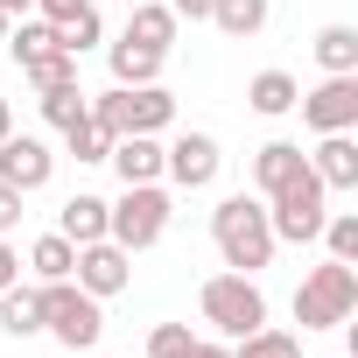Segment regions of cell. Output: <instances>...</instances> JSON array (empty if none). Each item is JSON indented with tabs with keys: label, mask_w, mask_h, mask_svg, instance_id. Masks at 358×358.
Wrapping results in <instances>:
<instances>
[{
	"label": "cell",
	"mask_w": 358,
	"mask_h": 358,
	"mask_svg": "<svg viewBox=\"0 0 358 358\" xmlns=\"http://www.w3.org/2000/svg\"><path fill=\"white\" fill-rule=\"evenodd\" d=\"M211 239H218V253H225L232 274H260V267L274 260V246H281L274 225H267V204L246 197V190L218 197V211H211Z\"/></svg>",
	"instance_id": "1"
},
{
	"label": "cell",
	"mask_w": 358,
	"mask_h": 358,
	"mask_svg": "<svg viewBox=\"0 0 358 358\" xmlns=\"http://www.w3.org/2000/svg\"><path fill=\"white\" fill-rule=\"evenodd\" d=\"M85 113H92V127H106L120 141V134H162L176 120V99L162 85H113V92L85 99Z\"/></svg>",
	"instance_id": "2"
},
{
	"label": "cell",
	"mask_w": 358,
	"mask_h": 358,
	"mask_svg": "<svg viewBox=\"0 0 358 358\" xmlns=\"http://www.w3.org/2000/svg\"><path fill=\"white\" fill-rule=\"evenodd\" d=\"M169 218H176V204H169L162 183H127L120 204H106V239L127 246V253H148V246L169 232Z\"/></svg>",
	"instance_id": "3"
},
{
	"label": "cell",
	"mask_w": 358,
	"mask_h": 358,
	"mask_svg": "<svg viewBox=\"0 0 358 358\" xmlns=\"http://www.w3.org/2000/svg\"><path fill=\"white\" fill-rule=\"evenodd\" d=\"M351 309H358V267L323 260V267L302 274V288H295V323L302 330H337V323H351Z\"/></svg>",
	"instance_id": "4"
},
{
	"label": "cell",
	"mask_w": 358,
	"mask_h": 358,
	"mask_svg": "<svg viewBox=\"0 0 358 358\" xmlns=\"http://www.w3.org/2000/svg\"><path fill=\"white\" fill-rule=\"evenodd\" d=\"M197 309H204V323H211L225 344L267 323V295H260V281H253V274H211V281H204V295H197Z\"/></svg>",
	"instance_id": "5"
},
{
	"label": "cell",
	"mask_w": 358,
	"mask_h": 358,
	"mask_svg": "<svg viewBox=\"0 0 358 358\" xmlns=\"http://www.w3.org/2000/svg\"><path fill=\"white\" fill-rule=\"evenodd\" d=\"M43 330L64 344V351H92L106 337V309L99 295H85L78 281H43Z\"/></svg>",
	"instance_id": "6"
},
{
	"label": "cell",
	"mask_w": 358,
	"mask_h": 358,
	"mask_svg": "<svg viewBox=\"0 0 358 358\" xmlns=\"http://www.w3.org/2000/svg\"><path fill=\"white\" fill-rule=\"evenodd\" d=\"M330 190L316 183V169H302L295 183H281L274 197H267V225H274V239H295V246H309L316 232H323V218H330V204H323Z\"/></svg>",
	"instance_id": "7"
},
{
	"label": "cell",
	"mask_w": 358,
	"mask_h": 358,
	"mask_svg": "<svg viewBox=\"0 0 358 358\" xmlns=\"http://www.w3.org/2000/svg\"><path fill=\"white\" fill-rule=\"evenodd\" d=\"M218 169H225V155H218L211 134H176V141L162 148V176H169L176 190H211Z\"/></svg>",
	"instance_id": "8"
},
{
	"label": "cell",
	"mask_w": 358,
	"mask_h": 358,
	"mask_svg": "<svg viewBox=\"0 0 358 358\" xmlns=\"http://www.w3.org/2000/svg\"><path fill=\"white\" fill-rule=\"evenodd\" d=\"M295 106H302V127H309V134H351V127H358V71H351V78H323V85L302 92Z\"/></svg>",
	"instance_id": "9"
},
{
	"label": "cell",
	"mask_w": 358,
	"mask_h": 358,
	"mask_svg": "<svg viewBox=\"0 0 358 358\" xmlns=\"http://www.w3.org/2000/svg\"><path fill=\"white\" fill-rule=\"evenodd\" d=\"M71 281L85 288V295H120L127 281H134V253L127 246H113V239H92V246H78V267H71Z\"/></svg>",
	"instance_id": "10"
},
{
	"label": "cell",
	"mask_w": 358,
	"mask_h": 358,
	"mask_svg": "<svg viewBox=\"0 0 358 358\" xmlns=\"http://www.w3.org/2000/svg\"><path fill=\"white\" fill-rule=\"evenodd\" d=\"M50 176H57V155L36 134H8L0 141V183H15L22 197H36V190H50Z\"/></svg>",
	"instance_id": "11"
},
{
	"label": "cell",
	"mask_w": 358,
	"mask_h": 358,
	"mask_svg": "<svg viewBox=\"0 0 358 358\" xmlns=\"http://www.w3.org/2000/svg\"><path fill=\"white\" fill-rule=\"evenodd\" d=\"M309 169H316L323 190H358V141H351V134H316Z\"/></svg>",
	"instance_id": "12"
},
{
	"label": "cell",
	"mask_w": 358,
	"mask_h": 358,
	"mask_svg": "<svg viewBox=\"0 0 358 358\" xmlns=\"http://www.w3.org/2000/svg\"><path fill=\"white\" fill-rule=\"evenodd\" d=\"M106 162L120 169V183H162V141L155 134H120Z\"/></svg>",
	"instance_id": "13"
},
{
	"label": "cell",
	"mask_w": 358,
	"mask_h": 358,
	"mask_svg": "<svg viewBox=\"0 0 358 358\" xmlns=\"http://www.w3.org/2000/svg\"><path fill=\"white\" fill-rule=\"evenodd\" d=\"M127 43L169 57V43H176V8H169V0H134V8H127Z\"/></svg>",
	"instance_id": "14"
},
{
	"label": "cell",
	"mask_w": 358,
	"mask_h": 358,
	"mask_svg": "<svg viewBox=\"0 0 358 358\" xmlns=\"http://www.w3.org/2000/svg\"><path fill=\"white\" fill-rule=\"evenodd\" d=\"M302 169H309V155H302L295 141H267V148L253 155V183H260V197H274L281 183H295Z\"/></svg>",
	"instance_id": "15"
},
{
	"label": "cell",
	"mask_w": 358,
	"mask_h": 358,
	"mask_svg": "<svg viewBox=\"0 0 358 358\" xmlns=\"http://www.w3.org/2000/svg\"><path fill=\"white\" fill-rule=\"evenodd\" d=\"M0 330L8 337H36L43 330V288H22V281L0 288Z\"/></svg>",
	"instance_id": "16"
},
{
	"label": "cell",
	"mask_w": 358,
	"mask_h": 358,
	"mask_svg": "<svg viewBox=\"0 0 358 358\" xmlns=\"http://www.w3.org/2000/svg\"><path fill=\"white\" fill-rule=\"evenodd\" d=\"M57 232L71 239V246H92V239H106V197H71L64 211H57Z\"/></svg>",
	"instance_id": "17"
},
{
	"label": "cell",
	"mask_w": 358,
	"mask_h": 358,
	"mask_svg": "<svg viewBox=\"0 0 358 358\" xmlns=\"http://www.w3.org/2000/svg\"><path fill=\"white\" fill-rule=\"evenodd\" d=\"M316 64H323V78H351L358 71V29L351 22H330L316 36Z\"/></svg>",
	"instance_id": "18"
},
{
	"label": "cell",
	"mask_w": 358,
	"mask_h": 358,
	"mask_svg": "<svg viewBox=\"0 0 358 358\" xmlns=\"http://www.w3.org/2000/svg\"><path fill=\"white\" fill-rule=\"evenodd\" d=\"M106 64H113V85H162V57L141 50V43H127V36L106 50Z\"/></svg>",
	"instance_id": "19"
},
{
	"label": "cell",
	"mask_w": 358,
	"mask_h": 358,
	"mask_svg": "<svg viewBox=\"0 0 358 358\" xmlns=\"http://www.w3.org/2000/svg\"><path fill=\"white\" fill-rule=\"evenodd\" d=\"M295 99H302V85H295L288 71H260V78L246 85V106H253V113H267V120L295 113Z\"/></svg>",
	"instance_id": "20"
},
{
	"label": "cell",
	"mask_w": 358,
	"mask_h": 358,
	"mask_svg": "<svg viewBox=\"0 0 358 358\" xmlns=\"http://www.w3.org/2000/svg\"><path fill=\"white\" fill-rule=\"evenodd\" d=\"M211 22L232 36V43H253L267 29V0H211Z\"/></svg>",
	"instance_id": "21"
},
{
	"label": "cell",
	"mask_w": 358,
	"mask_h": 358,
	"mask_svg": "<svg viewBox=\"0 0 358 358\" xmlns=\"http://www.w3.org/2000/svg\"><path fill=\"white\" fill-rule=\"evenodd\" d=\"M85 99H92V92H85L78 78H64V85H43V99H36V106H43V120L64 134V127H78V120H85Z\"/></svg>",
	"instance_id": "22"
},
{
	"label": "cell",
	"mask_w": 358,
	"mask_h": 358,
	"mask_svg": "<svg viewBox=\"0 0 358 358\" xmlns=\"http://www.w3.org/2000/svg\"><path fill=\"white\" fill-rule=\"evenodd\" d=\"M29 267H36V281H71V267H78V246H71L64 232H43V239L29 246Z\"/></svg>",
	"instance_id": "23"
},
{
	"label": "cell",
	"mask_w": 358,
	"mask_h": 358,
	"mask_svg": "<svg viewBox=\"0 0 358 358\" xmlns=\"http://www.w3.org/2000/svg\"><path fill=\"white\" fill-rule=\"evenodd\" d=\"M232 358H302V337H295V330H274V323H260V330L232 337Z\"/></svg>",
	"instance_id": "24"
},
{
	"label": "cell",
	"mask_w": 358,
	"mask_h": 358,
	"mask_svg": "<svg viewBox=\"0 0 358 358\" xmlns=\"http://www.w3.org/2000/svg\"><path fill=\"white\" fill-rule=\"evenodd\" d=\"M57 43H64L71 57H85V50H99V43H106V22H99V8H78L71 22H57Z\"/></svg>",
	"instance_id": "25"
},
{
	"label": "cell",
	"mask_w": 358,
	"mask_h": 358,
	"mask_svg": "<svg viewBox=\"0 0 358 358\" xmlns=\"http://www.w3.org/2000/svg\"><path fill=\"white\" fill-rule=\"evenodd\" d=\"M316 239L330 246V260H344V267H358V218H351V211H330Z\"/></svg>",
	"instance_id": "26"
},
{
	"label": "cell",
	"mask_w": 358,
	"mask_h": 358,
	"mask_svg": "<svg viewBox=\"0 0 358 358\" xmlns=\"http://www.w3.org/2000/svg\"><path fill=\"white\" fill-rule=\"evenodd\" d=\"M64 148H71L78 162H106V155H113V134H106V127H92V113H85L78 127H64Z\"/></svg>",
	"instance_id": "27"
},
{
	"label": "cell",
	"mask_w": 358,
	"mask_h": 358,
	"mask_svg": "<svg viewBox=\"0 0 358 358\" xmlns=\"http://www.w3.org/2000/svg\"><path fill=\"white\" fill-rule=\"evenodd\" d=\"M190 323H155L148 330V358H190Z\"/></svg>",
	"instance_id": "28"
},
{
	"label": "cell",
	"mask_w": 358,
	"mask_h": 358,
	"mask_svg": "<svg viewBox=\"0 0 358 358\" xmlns=\"http://www.w3.org/2000/svg\"><path fill=\"white\" fill-rule=\"evenodd\" d=\"M64 78H78V57H64V50L43 57V64H29V85H36V92H43V85H64Z\"/></svg>",
	"instance_id": "29"
},
{
	"label": "cell",
	"mask_w": 358,
	"mask_h": 358,
	"mask_svg": "<svg viewBox=\"0 0 358 358\" xmlns=\"http://www.w3.org/2000/svg\"><path fill=\"white\" fill-rule=\"evenodd\" d=\"M78 8H92V0H36V15H43V22H71Z\"/></svg>",
	"instance_id": "30"
},
{
	"label": "cell",
	"mask_w": 358,
	"mask_h": 358,
	"mask_svg": "<svg viewBox=\"0 0 358 358\" xmlns=\"http://www.w3.org/2000/svg\"><path fill=\"white\" fill-rule=\"evenodd\" d=\"M15 218H22V190H15V183H0V232H8Z\"/></svg>",
	"instance_id": "31"
},
{
	"label": "cell",
	"mask_w": 358,
	"mask_h": 358,
	"mask_svg": "<svg viewBox=\"0 0 358 358\" xmlns=\"http://www.w3.org/2000/svg\"><path fill=\"white\" fill-rule=\"evenodd\" d=\"M176 22H211V0H169Z\"/></svg>",
	"instance_id": "32"
},
{
	"label": "cell",
	"mask_w": 358,
	"mask_h": 358,
	"mask_svg": "<svg viewBox=\"0 0 358 358\" xmlns=\"http://www.w3.org/2000/svg\"><path fill=\"white\" fill-rule=\"evenodd\" d=\"M8 281H22V260H15V246H8V232H0V288Z\"/></svg>",
	"instance_id": "33"
},
{
	"label": "cell",
	"mask_w": 358,
	"mask_h": 358,
	"mask_svg": "<svg viewBox=\"0 0 358 358\" xmlns=\"http://www.w3.org/2000/svg\"><path fill=\"white\" fill-rule=\"evenodd\" d=\"M190 358H232V344H225V337H197V344H190Z\"/></svg>",
	"instance_id": "34"
},
{
	"label": "cell",
	"mask_w": 358,
	"mask_h": 358,
	"mask_svg": "<svg viewBox=\"0 0 358 358\" xmlns=\"http://www.w3.org/2000/svg\"><path fill=\"white\" fill-rule=\"evenodd\" d=\"M0 15H8V22H22V15H36V0H0Z\"/></svg>",
	"instance_id": "35"
},
{
	"label": "cell",
	"mask_w": 358,
	"mask_h": 358,
	"mask_svg": "<svg viewBox=\"0 0 358 358\" xmlns=\"http://www.w3.org/2000/svg\"><path fill=\"white\" fill-rule=\"evenodd\" d=\"M15 134V113H8V99H0V141H8Z\"/></svg>",
	"instance_id": "36"
},
{
	"label": "cell",
	"mask_w": 358,
	"mask_h": 358,
	"mask_svg": "<svg viewBox=\"0 0 358 358\" xmlns=\"http://www.w3.org/2000/svg\"><path fill=\"white\" fill-rule=\"evenodd\" d=\"M8 29H15V22H8V15H0V43H8Z\"/></svg>",
	"instance_id": "37"
},
{
	"label": "cell",
	"mask_w": 358,
	"mask_h": 358,
	"mask_svg": "<svg viewBox=\"0 0 358 358\" xmlns=\"http://www.w3.org/2000/svg\"><path fill=\"white\" fill-rule=\"evenodd\" d=\"M127 8H134V0H127Z\"/></svg>",
	"instance_id": "38"
}]
</instances>
